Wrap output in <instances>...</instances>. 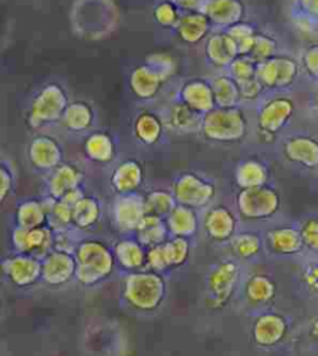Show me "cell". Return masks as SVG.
Returning <instances> with one entry per match:
<instances>
[{
  "instance_id": "cell-10",
  "label": "cell",
  "mask_w": 318,
  "mask_h": 356,
  "mask_svg": "<svg viewBox=\"0 0 318 356\" xmlns=\"http://www.w3.org/2000/svg\"><path fill=\"white\" fill-rule=\"evenodd\" d=\"M171 192L178 204L201 211L212 204L217 196V186L198 173L185 172L174 181Z\"/></svg>"
},
{
  "instance_id": "cell-20",
  "label": "cell",
  "mask_w": 318,
  "mask_h": 356,
  "mask_svg": "<svg viewBox=\"0 0 318 356\" xmlns=\"http://www.w3.org/2000/svg\"><path fill=\"white\" fill-rule=\"evenodd\" d=\"M204 55L209 65L224 72L239 56V50L225 30L214 29L206 40Z\"/></svg>"
},
{
  "instance_id": "cell-50",
  "label": "cell",
  "mask_w": 318,
  "mask_h": 356,
  "mask_svg": "<svg viewBox=\"0 0 318 356\" xmlns=\"http://www.w3.org/2000/svg\"><path fill=\"white\" fill-rule=\"evenodd\" d=\"M237 86H239V91H240L242 102H258L265 92V89L260 83L258 77L248 80V81H244V83H237Z\"/></svg>"
},
{
  "instance_id": "cell-18",
  "label": "cell",
  "mask_w": 318,
  "mask_h": 356,
  "mask_svg": "<svg viewBox=\"0 0 318 356\" xmlns=\"http://www.w3.org/2000/svg\"><path fill=\"white\" fill-rule=\"evenodd\" d=\"M242 291L246 304L258 313L271 308L270 305L276 299L278 286L270 274L255 273L242 282Z\"/></svg>"
},
{
  "instance_id": "cell-2",
  "label": "cell",
  "mask_w": 318,
  "mask_h": 356,
  "mask_svg": "<svg viewBox=\"0 0 318 356\" xmlns=\"http://www.w3.org/2000/svg\"><path fill=\"white\" fill-rule=\"evenodd\" d=\"M76 278L85 288L101 284L117 266L113 250L99 239H83L75 250Z\"/></svg>"
},
{
  "instance_id": "cell-26",
  "label": "cell",
  "mask_w": 318,
  "mask_h": 356,
  "mask_svg": "<svg viewBox=\"0 0 318 356\" xmlns=\"http://www.w3.org/2000/svg\"><path fill=\"white\" fill-rule=\"evenodd\" d=\"M165 81L162 75L147 64L136 66L131 72L130 88L140 100H152L157 97Z\"/></svg>"
},
{
  "instance_id": "cell-23",
  "label": "cell",
  "mask_w": 318,
  "mask_h": 356,
  "mask_svg": "<svg viewBox=\"0 0 318 356\" xmlns=\"http://www.w3.org/2000/svg\"><path fill=\"white\" fill-rule=\"evenodd\" d=\"M83 173L81 168L70 162L61 163L47 178V196L61 201L71 192L81 188Z\"/></svg>"
},
{
  "instance_id": "cell-19",
  "label": "cell",
  "mask_w": 318,
  "mask_h": 356,
  "mask_svg": "<svg viewBox=\"0 0 318 356\" xmlns=\"http://www.w3.org/2000/svg\"><path fill=\"white\" fill-rule=\"evenodd\" d=\"M30 165L37 171L53 172L55 168L64 163V152L59 141L49 135L34 137L28 147Z\"/></svg>"
},
{
  "instance_id": "cell-43",
  "label": "cell",
  "mask_w": 318,
  "mask_h": 356,
  "mask_svg": "<svg viewBox=\"0 0 318 356\" xmlns=\"http://www.w3.org/2000/svg\"><path fill=\"white\" fill-rule=\"evenodd\" d=\"M163 252L171 269L182 267L190 255V241L187 238L171 237L163 244Z\"/></svg>"
},
{
  "instance_id": "cell-27",
  "label": "cell",
  "mask_w": 318,
  "mask_h": 356,
  "mask_svg": "<svg viewBox=\"0 0 318 356\" xmlns=\"http://www.w3.org/2000/svg\"><path fill=\"white\" fill-rule=\"evenodd\" d=\"M212 31L210 20L201 12L183 13L176 28L179 39L190 45L206 40Z\"/></svg>"
},
{
  "instance_id": "cell-24",
  "label": "cell",
  "mask_w": 318,
  "mask_h": 356,
  "mask_svg": "<svg viewBox=\"0 0 318 356\" xmlns=\"http://www.w3.org/2000/svg\"><path fill=\"white\" fill-rule=\"evenodd\" d=\"M116 264L127 273L147 269V250L136 237L121 238L112 247Z\"/></svg>"
},
{
  "instance_id": "cell-13",
  "label": "cell",
  "mask_w": 318,
  "mask_h": 356,
  "mask_svg": "<svg viewBox=\"0 0 318 356\" xmlns=\"http://www.w3.org/2000/svg\"><path fill=\"white\" fill-rule=\"evenodd\" d=\"M55 232L50 227L25 229L15 227L12 232V245L15 253L34 255L42 259L53 250Z\"/></svg>"
},
{
  "instance_id": "cell-34",
  "label": "cell",
  "mask_w": 318,
  "mask_h": 356,
  "mask_svg": "<svg viewBox=\"0 0 318 356\" xmlns=\"http://www.w3.org/2000/svg\"><path fill=\"white\" fill-rule=\"evenodd\" d=\"M201 113H196L193 108L187 106L182 102H173L169 111H168V125L173 130L182 134L201 131V122H203Z\"/></svg>"
},
{
  "instance_id": "cell-15",
  "label": "cell",
  "mask_w": 318,
  "mask_h": 356,
  "mask_svg": "<svg viewBox=\"0 0 318 356\" xmlns=\"http://www.w3.org/2000/svg\"><path fill=\"white\" fill-rule=\"evenodd\" d=\"M283 159L303 170L318 168V138L308 134H294L281 145Z\"/></svg>"
},
{
  "instance_id": "cell-42",
  "label": "cell",
  "mask_w": 318,
  "mask_h": 356,
  "mask_svg": "<svg viewBox=\"0 0 318 356\" xmlns=\"http://www.w3.org/2000/svg\"><path fill=\"white\" fill-rule=\"evenodd\" d=\"M225 31L235 42L239 50V56H250L259 30L248 22H242L239 24L233 25Z\"/></svg>"
},
{
  "instance_id": "cell-3",
  "label": "cell",
  "mask_w": 318,
  "mask_h": 356,
  "mask_svg": "<svg viewBox=\"0 0 318 356\" xmlns=\"http://www.w3.org/2000/svg\"><path fill=\"white\" fill-rule=\"evenodd\" d=\"M240 261L225 258L212 266L206 277V305L210 310H223L242 285Z\"/></svg>"
},
{
  "instance_id": "cell-52",
  "label": "cell",
  "mask_w": 318,
  "mask_h": 356,
  "mask_svg": "<svg viewBox=\"0 0 318 356\" xmlns=\"http://www.w3.org/2000/svg\"><path fill=\"white\" fill-rule=\"evenodd\" d=\"M292 12L306 17L310 22L318 26V0H300L296 1Z\"/></svg>"
},
{
  "instance_id": "cell-41",
  "label": "cell",
  "mask_w": 318,
  "mask_h": 356,
  "mask_svg": "<svg viewBox=\"0 0 318 356\" xmlns=\"http://www.w3.org/2000/svg\"><path fill=\"white\" fill-rule=\"evenodd\" d=\"M299 283L307 297L318 302V257L310 255L301 263Z\"/></svg>"
},
{
  "instance_id": "cell-55",
  "label": "cell",
  "mask_w": 318,
  "mask_h": 356,
  "mask_svg": "<svg viewBox=\"0 0 318 356\" xmlns=\"http://www.w3.org/2000/svg\"><path fill=\"white\" fill-rule=\"evenodd\" d=\"M308 108H310V111H311L313 116L318 119V89L315 90L311 96H310Z\"/></svg>"
},
{
  "instance_id": "cell-53",
  "label": "cell",
  "mask_w": 318,
  "mask_h": 356,
  "mask_svg": "<svg viewBox=\"0 0 318 356\" xmlns=\"http://www.w3.org/2000/svg\"><path fill=\"white\" fill-rule=\"evenodd\" d=\"M0 201L4 202L6 197L12 193L14 188V177H12V168L6 166V163H1L0 166Z\"/></svg>"
},
{
  "instance_id": "cell-6",
  "label": "cell",
  "mask_w": 318,
  "mask_h": 356,
  "mask_svg": "<svg viewBox=\"0 0 318 356\" xmlns=\"http://www.w3.org/2000/svg\"><path fill=\"white\" fill-rule=\"evenodd\" d=\"M281 203L278 191L269 184L249 190H240L235 200L239 217L251 222L272 220L280 212Z\"/></svg>"
},
{
  "instance_id": "cell-48",
  "label": "cell",
  "mask_w": 318,
  "mask_h": 356,
  "mask_svg": "<svg viewBox=\"0 0 318 356\" xmlns=\"http://www.w3.org/2000/svg\"><path fill=\"white\" fill-rule=\"evenodd\" d=\"M300 64L306 76L315 83H318V42L307 47L302 51Z\"/></svg>"
},
{
  "instance_id": "cell-39",
  "label": "cell",
  "mask_w": 318,
  "mask_h": 356,
  "mask_svg": "<svg viewBox=\"0 0 318 356\" xmlns=\"http://www.w3.org/2000/svg\"><path fill=\"white\" fill-rule=\"evenodd\" d=\"M47 212V227L53 232L66 231L72 226V207L62 201H55L47 196L42 200Z\"/></svg>"
},
{
  "instance_id": "cell-56",
  "label": "cell",
  "mask_w": 318,
  "mask_h": 356,
  "mask_svg": "<svg viewBox=\"0 0 318 356\" xmlns=\"http://www.w3.org/2000/svg\"><path fill=\"white\" fill-rule=\"evenodd\" d=\"M308 338L318 343V315L315 316L308 325Z\"/></svg>"
},
{
  "instance_id": "cell-49",
  "label": "cell",
  "mask_w": 318,
  "mask_h": 356,
  "mask_svg": "<svg viewBox=\"0 0 318 356\" xmlns=\"http://www.w3.org/2000/svg\"><path fill=\"white\" fill-rule=\"evenodd\" d=\"M144 64L153 67L154 70H157L165 80L171 77L176 72V61L169 54H151L146 59Z\"/></svg>"
},
{
  "instance_id": "cell-37",
  "label": "cell",
  "mask_w": 318,
  "mask_h": 356,
  "mask_svg": "<svg viewBox=\"0 0 318 356\" xmlns=\"http://www.w3.org/2000/svg\"><path fill=\"white\" fill-rule=\"evenodd\" d=\"M15 222L17 226L25 229L47 226V208L42 200L31 198L19 203L15 211Z\"/></svg>"
},
{
  "instance_id": "cell-29",
  "label": "cell",
  "mask_w": 318,
  "mask_h": 356,
  "mask_svg": "<svg viewBox=\"0 0 318 356\" xmlns=\"http://www.w3.org/2000/svg\"><path fill=\"white\" fill-rule=\"evenodd\" d=\"M171 237H181L190 239L194 237L201 227V218L198 211L177 204L165 218Z\"/></svg>"
},
{
  "instance_id": "cell-30",
  "label": "cell",
  "mask_w": 318,
  "mask_h": 356,
  "mask_svg": "<svg viewBox=\"0 0 318 356\" xmlns=\"http://www.w3.org/2000/svg\"><path fill=\"white\" fill-rule=\"evenodd\" d=\"M135 237L146 250H151L165 244L171 233L165 218L147 214L135 232Z\"/></svg>"
},
{
  "instance_id": "cell-8",
  "label": "cell",
  "mask_w": 318,
  "mask_h": 356,
  "mask_svg": "<svg viewBox=\"0 0 318 356\" xmlns=\"http://www.w3.org/2000/svg\"><path fill=\"white\" fill-rule=\"evenodd\" d=\"M292 323L290 316L269 308L255 313L251 339L260 350H274L289 338Z\"/></svg>"
},
{
  "instance_id": "cell-25",
  "label": "cell",
  "mask_w": 318,
  "mask_h": 356,
  "mask_svg": "<svg viewBox=\"0 0 318 356\" xmlns=\"http://www.w3.org/2000/svg\"><path fill=\"white\" fill-rule=\"evenodd\" d=\"M144 179V171L140 161L135 159L124 160L115 167L110 184L117 195L137 193Z\"/></svg>"
},
{
  "instance_id": "cell-46",
  "label": "cell",
  "mask_w": 318,
  "mask_h": 356,
  "mask_svg": "<svg viewBox=\"0 0 318 356\" xmlns=\"http://www.w3.org/2000/svg\"><path fill=\"white\" fill-rule=\"evenodd\" d=\"M277 47H278V44L274 36L265 31H259L256 35L253 51L250 54V58L260 64L262 61L276 56Z\"/></svg>"
},
{
  "instance_id": "cell-40",
  "label": "cell",
  "mask_w": 318,
  "mask_h": 356,
  "mask_svg": "<svg viewBox=\"0 0 318 356\" xmlns=\"http://www.w3.org/2000/svg\"><path fill=\"white\" fill-rule=\"evenodd\" d=\"M146 212L151 216H157L160 218H167L171 211L177 207V201L173 192L163 188L149 191L144 196Z\"/></svg>"
},
{
  "instance_id": "cell-11",
  "label": "cell",
  "mask_w": 318,
  "mask_h": 356,
  "mask_svg": "<svg viewBox=\"0 0 318 356\" xmlns=\"http://www.w3.org/2000/svg\"><path fill=\"white\" fill-rule=\"evenodd\" d=\"M266 250L280 258H296L306 253L299 222L270 227L264 234Z\"/></svg>"
},
{
  "instance_id": "cell-4",
  "label": "cell",
  "mask_w": 318,
  "mask_h": 356,
  "mask_svg": "<svg viewBox=\"0 0 318 356\" xmlns=\"http://www.w3.org/2000/svg\"><path fill=\"white\" fill-rule=\"evenodd\" d=\"M201 134L214 143L242 141L249 131V121L242 107H215L203 116Z\"/></svg>"
},
{
  "instance_id": "cell-9",
  "label": "cell",
  "mask_w": 318,
  "mask_h": 356,
  "mask_svg": "<svg viewBox=\"0 0 318 356\" xmlns=\"http://www.w3.org/2000/svg\"><path fill=\"white\" fill-rule=\"evenodd\" d=\"M301 70L299 60L290 55L277 54L271 59L260 63L256 76L265 91L281 94L295 85Z\"/></svg>"
},
{
  "instance_id": "cell-7",
  "label": "cell",
  "mask_w": 318,
  "mask_h": 356,
  "mask_svg": "<svg viewBox=\"0 0 318 356\" xmlns=\"http://www.w3.org/2000/svg\"><path fill=\"white\" fill-rule=\"evenodd\" d=\"M70 105L69 95L60 83H50L37 91L30 105L29 125L42 129L62 120L66 108Z\"/></svg>"
},
{
  "instance_id": "cell-5",
  "label": "cell",
  "mask_w": 318,
  "mask_h": 356,
  "mask_svg": "<svg viewBox=\"0 0 318 356\" xmlns=\"http://www.w3.org/2000/svg\"><path fill=\"white\" fill-rule=\"evenodd\" d=\"M296 111L294 99L283 94H275L260 102L256 113V130L266 143H271L289 125Z\"/></svg>"
},
{
  "instance_id": "cell-33",
  "label": "cell",
  "mask_w": 318,
  "mask_h": 356,
  "mask_svg": "<svg viewBox=\"0 0 318 356\" xmlns=\"http://www.w3.org/2000/svg\"><path fill=\"white\" fill-rule=\"evenodd\" d=\"M217 107L240 106L242 97L235 80L228 72H220L210 80Z\"/></svg>"
},
{
  "instance_id": "cell-35",
  "label": "cell",
  "mask_w": 318,
  "mask_h": 356,
  "mask_svg": "<svg viewBox=\"0 0 318 356\" xmlns=\"http://www.w3.org/2000/svg\"><path fill=\"white\" fill-rule=\"evenodd\" d=\"M133 132L140 143L146 146H153L160 141L163 135V121L156 113L143 111L137 115Z\"/></svg>"
},
{
  "instance_id": "cell-21",
  "label": "cell",
  "mask_w": 318,
  "mask_h": 356,
  "mask_svg": "<svg viewBox=\"0 0 318 356\" xmlns=\"http://www.w3.org/2000/svg\"><path fill=\"white\" fill-rule=\"evenodd\" d=\"M201 13L206 14L215 30H228L244 22L245 6L239 0H204Z\"/></svg>"
},
{
  "instance_id": "cell-54",
  "label": "cell",
  "mask_w": 318,
  "mask_h": 356,
  "mask_svg": "<svg viewBox=\"0 0 318 356\" xmlns=\"http://www.w3.org/2000/svg\"><path fill=\"white\" fill-rule=\"evenodd\" d=\"M182 13L201 12L204 0H189V1H177Z\"/></svg>"
},
{
  "instance_id": "cell-51",
  "label": "cell",
  "mask_w": 318,
  "mask_h": 356,
  "mask_svg": "<svg viewBox=\"0 0 318 356\" xmlns=\"http://www.w3.org/2000/svg\"><path fill=\"white\" fill-rule=\"evenodd\" d=\"M147 269L159 274H165L171 269L165 259L163 244L147 250Z\"/></svg>"
},
{
  "instance_id": "cell-36",
  "label": "cell",
  "mask_w": 318,
  "mask_h": 356,
  "mask_svg": "<svg viewBox=\"0 0 318 356\" xmlns=\"http://www.w3.org/2000/svg\"><path fill=\"white\" fill-rule=\"evenodd\" d=\"M83 151L87 159L97 163H108L113 160L116 147L112 137L106 132H92L83 143Z\"/></svg>"
},
{
  "instance_id": "cell-16",
  "label": "cell",
  "mask_w": 318,
  "mask_h": 356,
  "mask_svg": "<svg viewBox=\"0 0 318 356\" xmlns=\"http://www.w3.org/2000/svg\"><path fill=\"white\" fill-rule=\"evenodd\" d=\"M203 228L209 239L217 243H229L239 232V218L224 204L212 206L203 217Z\"/></svg>"
},
{
  "instance_id": "cell-28",
  "label": "cell",
  "mask_w": 318,
  "mask_h": 356,
  "mask_svg": "<svg viewBox=\"0 0 318 356\" xmlns=\"http://www.w3.org/2000/svg\"><path fill=\"white\" fill-rule=\"evenodd\" d=\"M236 261H258L266 250L265 238L258 231H239L229 242Z\"/></svg>"
},
{
  "instance_id": "cell-14",
  "label": "cell",
  "mask_w": 318,
  "mask_h": 356,
  "mask_svg": "<svg viewBox=\"0 0 318 356\" xmlns=\"http://www.w3.org/2000/svg\"><path fill=\"white\" fill-rule=\"evenodd\" d=\"M147 216L144 196L138 193L117 195L113 200L111 217L118 231L126 233L136 232L143 218Z\"/></svg>"
},
{
  "instance_id": "cell-38",
  "label": "cell",
  "mask_w": 318,
  "mask_h": 356,
  "mask_svg": "<svg viewBox=\"0 0 318 356\" xmlns=\"http://www.w3.org/2000/svg\"><path fill=\"white\" fill-rule=\"evenodd\" d=\"M94 108L89 102H72L62 116V124L66 130L74 134H81L89 130L94 124Z\"/></svg>"
},
{
  "instance_id": "cell-17",
  "label": "cell",
  "mask_w": 318,
  "mask_h": 356,
  "mask_svg": "<svg viewBox=\"0 0 318 356\" xmlns=\"http://www.w3.org/2000/svg\"><path fill=\"white\" fill-rule=\"evenodd\" d=\"M42 261V282L50 288L64 286L76 278V259L72 253L53 250Z\"/></svg>"
},
{
  "instance_id": "cell-31",
  "label": "cell",
  "mask_w": 318,
  "mask_h": 356,
  "mask_svg": "<svg viewBox=\"0 0 318 356\" xmlns=\"http://www.w3.org/2000/svg\"><path fill=\"white\" fill-rule=\"evenodd\" d=\"M102 217L100 200L94 196H85L72 207V226L77 231L94 228Z\"/></svg>"
},
{
  "instance_id": "cell-22",
  "label": "cell",
  "mask_w": 318,
  "mask_h": 356,
  "mask_svg": "<svg viewBox=\"0 0 318 356\" xmlns=\"http://www.w3.org/2000/svg\"><path fill=\"white\" fill-rule=\"evenodd\" d=\"M178 100L201 115L210 113L217 107L210 81L201 77L189 79L183 83Z\"/></svg>"
},
{
  "instance_id": "cell-44",
  "label": "cell",
  "mask_w": 318,
  "mask_h": 356,
  "mask_svg": "<svg viewBox=\"0 0 318 356\" xmlns=\"http://www.w3.org/2000/svg\"><path fill=\"white\" fill-rule=\"evenodd\" d=\"M177 1H159L153 9V18L162 28L176 29L182 17Z\"/></svg>"
},
{
  "instance_id": "cell-12",
  "label": "cell",
  "mask_w": 318,
  "mask_h": 356,
  "mask_svg": "<svg viewBox=\"0 0 318 356\" xmlns=\"http://www.w3.org/2000/svg\"><path fill=\"white\" fill-rule=\"evenodd\" d=\"M1 270L10 284L17 288H29L42 282V261L34 255L15 253L3 259Z\"/></svg>"
},
{
  "instance_id": "cell-32",
  "label": "cell",
  "mask_w": 318,
  "mask_h": 356,
  "mask_svg": "<svg viewBox=\"0 0 318 356\" xmlns=\"http://www.w3.org/2000/svg\"><path fill=\"white\" fill-rule=\"evenodd\" d=\"M269 170L264 162L255 159L240 162L235 170V182L240 190H249L269 182Z\"/></svg>"
},
{
  "instance_id": "cell-1",
  "label": "cell",
  "mask_w": 318,
  "mask_h": 356,
  "mask_svg": "<svg viewBox=\"0 0 318 356\" xmlns=\"http://www.w3.org/2000/svg\"><path fill=\"white\" fill-rule=\"evenodd\" d=\"M167 291L163 274L144 269L124 275L121 283V299L133 312L152 314L162 307Z\"/></svg>"
},
{
  "instance_id": "cell-47",
  "label": "cell",
  "mask_w": 318,
  "mask_h": 356,
  "mask_svg": "<svg viewBox=\"0 0 318 356\" xmlns=\"http://www.w3.org/2000/svg\"><path fill=\"white\" fill-rule=\"evenodd\" d=\"M258 66L259 64L250 56H237L230 64L226 72L235 80L236 83H240L258 77Z\"/></svg>"
},
{
  "instance_id": "cell-45",
  "label": "cell",
  "mask_w": 318,
  "mask_h": 356,
  "mask_svg": "<svg viewBox=\"0 0 318 356\" xmlns=\"http://www.w3.org/2000/svg\"><path fill=\"white\" fill-rule=\"evenodd\" d=\"M306 253L318 257V213L310 214L299 222Z\"/></svg>"
}]
</instances>
